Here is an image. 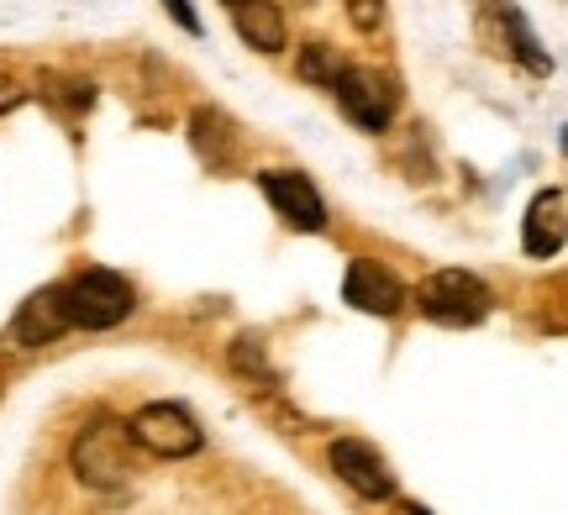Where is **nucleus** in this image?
<instances>
[{"label":"nucleus","instance_id":"obj_12","mask_svg":"<svg viewBox=\"0 0 568 515\" xmlns=\"http://www.w3.org/2000/svg\"><path fill=\"white\" fill-rule=\"evenodd\" d=\"M232 27L253 53H280L284 48V11L274 0H232Z\"/></svg>","mask_w":568,"mask_h":515},{"label":"nucleus","instance_id":"obj_8","mask_svg":"<svg viewBox=\"0 0 568 515\" xmlns=\"http://www.w3.org/2000/svg\"><path fill=\"white\" fill-rule=\"evenodd\" d=\"M326 463H332V474L343 478L353 495H364V499L395 495V474L385 468V457L374 453L368 442H358V436H337V442L326 447Z\"/></svg>","mask_w":568,"mask_h":515},{"label":"nucleus","instance_id":"obj_15","mask_svg":"<svg viewBox=\"0 0 568 515\" xmlns=\"http://www.w3.org/2000/svg\"><path fill=\"white\" fill-rule=\"evenodd\" d=\"M347 21H353L358 32H374V27L385 21V0H347Z\"/></svg>","mask_w":568,"mask_h":515},{"label":"nucleus","instance_id":"obj_10","mask_svg":"<svg viewBox=\"0 0 568 515\" xmlns=\"http://www.w3.org/2000/svg\"><path fill=\"white\" fill-rule=\"evenodd\" d=\"M343 300L353 310H364V316H395L400 310V300H406V289H400V279L389 274V268L379 264H358L347 268V279H343Z\"/></svg>","mask_w":568,"mask_h":515},{"label":"nucleus","instance_id":"obj_9","mask_svg":"<svg viewBox=\"0 0 568 515\" xmlns=\"http://www.w3.org/2000/svg\"><path fill=\"white\" fill-rule=\"evenodd\" d=\"M69 331V306L63 289H38L32 300H21V310L11 316V342L17 348H48Z\"/></svg>","mask_w":568,"mask_h":515},{"label":"nucleus","instance_id":"obj_20","mask_svg":"<svg viewBox=\"0 0 568 515\" xmlns=\"http://www.w3.org/2000/svg\"><path fill=\"white\" fill-rule=\"evenodd\" d=\"M226 6H232V0H226Z\"/></svg>","mask_w":568,"mask_h":515},{"label":"nucleus","instance_id":"obj_19","mask_svg":"<svg viewBox=\"0 0 568 515\" xmlns=\"http://www.w3.org/2000/svg\"><path fill=\"white\" fill-rule=\"evenodd\" d=\"M564 153H568V126H564Z\"/></svg>","mask_w":568,"mask_h":515},{"label":"nucleus","instance_id":"obj_14","mask_svg":"<svg viewBox=\"0 0 568 515\" xmlns=\"http://www.w3.org/2000/svg\"><path fill=\"white\" fill-rule=\"evenodd\" d=\"M295 69H301L305 84L332 90V84H337V74H343V59H337V48H332V42H305L301 59H295Z\"/></svg>","mask_w":568,"mask_h":515},{"label":"nucleus","instance_id":"obj_2","mask_svg":"<svg viewBox=\"0 0 568 515\" xmlns=\"http://www.w3.org/2000/svg\"><path fill=\"white\" fill-rule=\"evenodd\" d=\"M410 300L437 327H474V321L489 316V285L479 274H468V268H437V274H426Z\"/></svg>","mask_w":568,"mask_h":515},{"label":"nucleus","instance_id":"obj_18","mask_svg":"<svg viewBox=\"0 0 568 515\" xmlns=\"http://www.w3.org/2000/svg\"><path fill=\"white\" fill-rule=\"evenodd\" d=\"M406 515H426V511H422V505H406Z\"/></svg>","mask_w":568,"mask_h":515},{"label":"nucleus","instance_id":"obj_6","mask_svg":"<svg viewBox=\"0 0 568 515\" xmlns=\"http://www.w3.org/2000/svg\"><path fill=\"white\" fill-rule=\"evenodd\" d=\"M332 101L343 111L353 126H364V132H385L395 122V90H389L385 74H374V69H358V63H343V74L332 84Z\"/></svg>","mask_w":568,"mask_h":515},{"label":"nucleus","instance_id":"obj_13","mask_svg":"<svg viewBox=\"0 0 568 515\" xmlns=\"http://www.w3.org/2000/svg\"><path fill=\"white\" fill-rule=\"evenodd\" d=\"M190 143H195V153H201L211 168L226 164V147H232V122H226L222 111H195V122H190Z\"/></svg>","mask_w":568,"mask_h":515},{"label":"nucleus","instance_id":"obj_16","mask_svg":"<svg viewBox=\"0 0 568 515\" xmlns=\"http://www.w3.org/2000/svg\"><path fill=\"white\" fill-rule=\"evenodd\" d=\"M163 6H169V17L180 21L184 32H195V38H201V17L190 11V0H163Z\"/></svg>","mask_w":568,"mask_h":515},{"label":"nucleus","instance_id":"obj_7","mask_svg":"<svg viewBox=\"0 0 568 515\" xmlns=\"http://www.w3.org/2000/svg\"><path fill=\"white\" fill-rule=\"evenodd\" d=\"M258 189H264V200L280 210L295 231H326V200L305 174H295V168H264V174H258Z\"/></svg>","mask_w":568,"mask_h":515},{"label":"nucleus","instance_id":"obj_3","mask_svg":"<svg viewBox=\"0 0 568 515\" xmlns=\"http://www.w3.org/2000/svg\"><path fill=\"white\" fill-rule=\"evenodd\" d=\"M63 306H69V327H84V331H105V327H122L138 295L126 285L122 274L111 268H84L80 279L63 285Z\"/></svg>","mask_w":568,"mask_h":515},{"label":"nucleus","instance_id":"obj_5","mask_svg":"<svg viewBox=\"0 0 568 515\" xmlns=\"http://www.w3.org/2000/svg\"><path fill=\"white\" fill-rule=\"evenodd\" d=\"M479 32L495 53H506L510 63H521L531 74H552V59L542 53V42L531 32V21L516 11V0H485L479 6Z\"/></svg>","mask_w":568,"mask_h":515},{"label":"nucleus","instance_id":"obj_1","mask_svg":"<svg viewBox=\"0 0 568 515\" xmlns=\"http://www.w3.org/2000/svg\"><path fill=\"white\" fill-rule=\"evenodd\" d=\"M132 426L116 421V415H95V421H84V432L74 436V447H69V463H74V474L80 484L90 490H122L126 474H132Z\"/></svg>","mask_w":568,"mask_h":515},{"label":"nucleus","instance_id":"obj_11","mask_svg":"<svg viewBox=\"0 0 568 515\" xmlns=\"http://www.w3.org/2000/svg\"><path fill=\"white\" fill-rule=\"evenodd\" d=\"M568 243V206L558 189H542L527 206V222H521V248L527 258H558Z\"/></svg>","mask_w":568,"mask_h":515},{"label":"nucleus","instance_id":"obj_4","mask_svg":"<svg viewBox=\"0 0 568 515\" xmlns=\"http://www.w3.org/2000/svg\"><path fill=\"white\" fill-rule=\"evenodd\" d=\"M126 426H132V442L153 457H190V453H201V442H205L201 421L184 411V405H174V400L142 405Z\"/></svg>","mask_w":568,"mask_h":515},{"label":"nucleus","instance_id":"obj_17","mask_svg":"<svg viewBox=\"0 0 568 515\" xmlns=\"http://www.w3.org/2000/svg\"><path fill=\"white\" fill-rule=\"evenodd\" d=\"M17 105H21V84L0 80V116H6V111H17Z\"/></svg>","mask_w":568,"mask_h":515}]
</instances>
